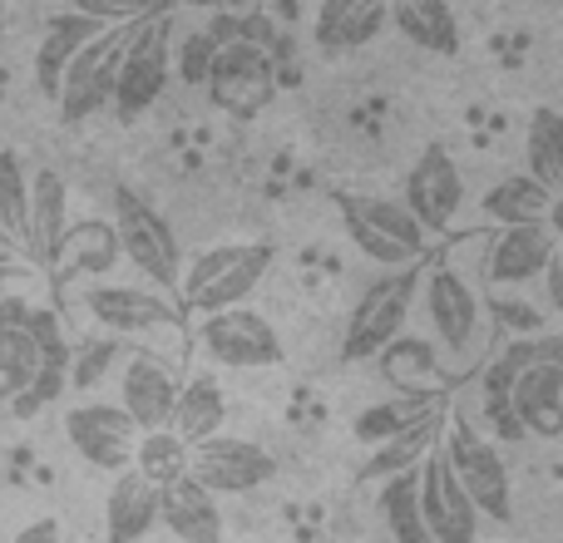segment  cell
Returning <instances> with one entry per match:
<instances>
[{
  "instance_id": "cell-40",
  "label": "cell",
  "mask_w": 563,
  "mask_h": 543,
  "mask_svg": "<svg viewBox=\"0 0 563 543\" xmlns=\"http://www.w3.org/2000/svg\"><path fill=\"white\" fill-rule=\"evenodd\" d=\"M544 297L554 307V317H563V247H554V257L544 267Z\"/></svg>"
},
{
  "instance_id": "cell-28",
  "label": "cell",
  "mask_w": 563,
  "mask_h": 543,
  "mask_svg": "<svg viewBox=\"0 0 563 543\" xmlns=\"http://www.w3.org/2000/svg\"><path fill=\"white\" fill-rule=\"evenodd\" d=\"M390 25L430 55H460V20L445 0H400L390 5Z\"/></svg>"
},
{
  "instance_id": "cell-22",
  "label": "cell",
  "mask_w": 563,
  "mask_h": 543,
  "mask_svg": "<svg viewBox=\"0 0 563 543\" xmlns=\"http://www.w3.org/2000/svg\"><path fill=\"white\" fill-rule=\"evenodd\" d=\"M450 415L455 410H435V415H426L420 425H410L406 435H396L390 445H380V450H371V459L361 465V479H396V475H410V469H420L430 455H435L440 445H445V430H450Z\"/></svg>"
},
{
  "instance_id": "cell-7",
  "label": "cell",
  "mask_w": 563,
  "mask_h": 543,
  "mask_svg": "<svg viewBox=\"0 0 563 543\" xmlns=\"http://www.w3.org/2000/svg\"><path fill=\"white\" fill-rule=\"evenodd\" d=\"M277 55L257 49L253 40H228V45H218V59L208 69L203 89L213 99V109H223V114L257 119L277 99Z\"/></svg>"
},
{
  "instance_id": "cell-35",
  "label": "cell",
  "mask_w": 563,
  "mask_h": 543,
  "mask_svg": "<svg viewBox=\"0 0 563 543\" xmlns=\"http://www.w3.org/2000/svg\"><path fill=\"white\" fill-rule=\"evenodd\" d=\"M0 233L30 243V178L15 154H0Z\"/></svg>"
},
{
  "instance_id": "cell-30",
  "label": "cell",
  "mask_w": 563,
  "mask_h": 543,
  "mask_svg": "<svg viewBox=\"0 0 563 543\" xmlns=\"http://www.w3.org/2000/svg\"><path fill=\"white\" fill-rule=\"evenodd\" d=\"M45 370H49V361H45V351H40L35 331L0 326V400H5V406H15Z\"/></svg>"
},
{
  "instance_id": "cell-38",
  "label": "cell",
  "mask_w": 563,
  "mask_h": 543,
  "mask_svg": "<svg viewBox=\"0 0 563 543\" xmlns=\"http://www.w3.org/2000/svg\"><path fill=\"white\" fill-rule=\"evenodd\" d=\"M59 386H65V366H49V370H45V376H40V380H35V386H30V390H25V396H20V400H15V410H20V415H35V410H40V406H49V400H55V396H59Z\"/></svg>"
},
{
  "instance_id": "cell-18",
  "label": "cell",
  "mask_w": 563,
  "mask_h": 543,
  "mask_svg": "<svg viewBox=\"0 0 563 543\" xmlns=\"http://www.w3.org/2000/svg\"><path fill=\"white\" fill-rule=\"evenodd\" d=\"M554 233L544 223L529 228H499L495 243L485 253V277L489 287H525V281H544V267L554 257Z\"/></svg>"
},
{
  "instance_id": "cell-44",
  "label": "cell",
  "mask_w": 563,
  "mask_h": 543,
  "mask_svg": "<svg viewBox=\"0 0 563 543\" xmlns=\"http://www.w3.org/2000/svg\"><path fill=\"white\" fill-rule=\"evenodd\" d=\"M544 228L554 233V243L563 247V193H554V203H549V218H544Z\"/></svg>"
},
{
  "instance_id": "cell-34",
  "label": "cell",
  "mask_w": 563,
  "mask_h": 543,
  "mask_svg": "<svg viewBox=\"0 0 563 543\" xmlns=\"http://www.w3.org/2000/svg\"><path fill=\"white\" fill-rule=\"evenodd\" d=\"M194 465V450L174 435V430H154V435H139L134 450V475H144L154 489H174L178 479H188Z\"/></svg>"
},
{
  "instance_id": "cell-17",
  "label": "cell",
  "mask_w": 563,
  "mask_h": 543,
  "mask_svg": "<svg viewBox=\"0 0 563 543\" xmlns=\"http://www.w3.org/2000/svg\"><path fill=\"white\" fill-rule=\"evenodd\" d=\"M420 509H426V529L435 543H475L479 539V509L455 479L445 450L420 465Z\"/></svg>"
},
{
  "instance_id": "cell-31",
  "label": "cell",
  "mask_w": 563,
  "mask_h": 543,
  "mask_svg": "<svg viewBox=\"0 0 563 543\" xmlns=\"http://www.w3.org/2000/svg\"><path fill=\"white\" fill-rule=\"evenodd\" d=\"M525 158H529L525 174L534 178L539 188H549V193H563V114H559V109L544 104V109H534V114H529Z\"/></svg>"
},
{
  "instance_id": "cell-26",
  "label": "cell",
  "mask_w": 563,
  "mask_h": 543,
  "mask_svg": "<svg viewBox=\"0 0 563 543\" xmlns=\"http://www.w3.org/2000/svg\"><path fill=\"white\" fill-rule=\"evenodd\" d=\"M223 420H228V400H223V390H218V380L213 376H188L184 390H178V406H174L168 430H174L188 450H198L213 435H223Z\"/></svg>"
},
{
  "instance_id": "cell-39",
  "label": "cell",
  "mask_w": 563,
  "mask_h": 543,
  "mask_svg": "<svg viewBox=\"0 0 563 543\" xmlns=\"http://www.w3.org/2000/svg\"><path fill=\"white\" fill-rule=\"evenodd\" d=\"M410 370H416V376H435V356H430V346H416V341H410L406 346V366H390V380H400V390H410Z\"/></svg>"
},
{
  "instance_id": "cell-5",
  "label": "cell",
  "mask_w": 563,
  "mask_h": 543,
  "mask_svg": "<svg viewBox=\"0 0 563 543\" xmlns=\"http://www.w3.org/2000/svg\"><path fill=\"white\" fill-rule=\"evenodd\" d=\"M114 237H119V253L148 281H158V287H178L184 281V253H178L174 223L134 188L114 193Z\"/></svg>"
},
{
  "instance_id": "cell-11",
  "label": "cell",
  "mask_w": 563,
  "mask_h": 543,
  "mask_svg": "<svg viewBox=\"0 0 563 543\" xmlns=\"http://www.w3.org/2000/svg\"><path fill=\"white\" fill-rule=\"evenodd\" d=\"M198 346H203L218 366H233V370H267V366H282V356H287L277 326L253 307L203 317L198 321Z\"/></svg>"
},
{
  "instance_id": "cell-42",
  "label": "cell",
  "mask_w": 563,
  "mask_h": 543,
  "mask_svg": "<svg viewBox=\"0 0 563 543\" xmlns=\"http://www.w3.org/2000/svg\"><path fill=\"white\" fill-rule=\"evenodd\" d=\"M495 311H505L509 326H519V331H539V311H534V307H525V301H519V307H509V301H495Z\"/></svg>"
},
{
  "instance_id": "cell-19",
  "label": "cell",
  "mask_w": 563,
  "mask_h": 543,
  "mask_svg": "<svg viewBox=\"0 0 563 543\" xmlns=\"http://www.w3.org/2000/svg\"><path fill=\"white\" fill-rule=\"evenodd\" d=\"M515 420L539 440H563V366L539 361V346L515 386Z\"/></svg>"
},
{
  "instance_id": "cell-46",
  "label": "cell",
  "mask_w": 563,
  "mask_h": 543,
  "mask_svg": "<svg viewBox=\"0 0 563 543\" xmlns=\"http://www.w3.org/2000/svg\"><path fill=\"white\" fill-rule=\"evenodd\" d=\"M0 543H5V534H0Z\"/></svg>"
},
{
  "instance_id": "cell-43",
  "label": "cell",
  "mask_w": 563,
  "mask_h": 543,
  "mask_svg": "<svg viewBox=\"0 0 563 543\" xmlns=\"http://www.w3.org/2000/svg\"><path fill=\"white\" fill-rule=\"evenodd\" d=\"M10 277H25V263H20L10 247H0V287H5Z\"/></svg>"
},
{
  "instance_id": "cell-1",
  "label": "cell",
  "mask_w": 563,
  "mask_h": 543,
  "mask_svg": "<svg viewBox=\"0 0 563 543\" xmlns=\"http://www.w3.org/2000/svg\"><path fill=\"white\" fill-rule=\"evenodd\" d=\"M273 247L267 243H228V247H208L194 263L184 267V307L198 317H218V311H238L247 307L263 277L273 272Z\"/></svg>"
},
{
  "instance_id": "cell-15",
  "label": "cell",
  "mask_w": 563,
  "mask_h": 543,
  "mask_svg": "<svg viewBox=\"0 0 563 543\" xmlns=\"http://www.w3.org/2000/svg\"><path fill=\"white\" fill-rule=\"evenodd\" d=\"M400 203L416 213V223L426 228L430 237L445 233V228L460 218V203H465V178H460L455 158H450L440 144H430L426 154L416 158V168L406 174V193H400Z\"/></svg>"
},
{
  "instance_id": "cell-24",
  "label": "cell",
  "mask_w": 563,
  "mask_h": 543,
  "mask_svg": "<svg viewBox=\"0 0 563 543\" xmlns=\"http://www.w3.org/2000/svg\"><path fill=\"white\" fill-rule=\"evenodd\" d=\"M386 25H390V5H380V0H327L311 30H317L321 49H361L371 40H380Z\"/></svg>"
},
{
  "instance_id": "cell-9",
  "label": "cell",
  "mask_w": 563,
  "mask_h": 543,
  "mask_svg": "<svg viewBox=\"0 0 563 543\" xmlns=\"http://www.w3.org/2000/svg\"><path fill=\"white\" fill-rule=\"evenodd\" d=\"M144 10H49L45 15V40H40L35 49V85L45 89L49 99H59V85H65L69 65H75V55L89 45V40H99L104 30L114 25H129V20H139Z\"/></svg>"
},
{
  "instance_id": "cell-29",
  "label": "cell",
  "mask_w": 563,
  "mask_h": 543,
  "mask_svg": "<svg viewBox=\"0 0 563 543\" xmlns=\"http://www.w3.org/2000/svg\"><path fill=\"white\" fill-rule=\"evenodd\" d=\"M549 203H554L549 188H539L529 174H509L479 198V213L499 228H529V223H544Z\"/></svg>"
},
{
  "instance_id": "cell-45",
  "label": "cell",
  "mask_w": 563,
  "mask_h": 543,
  "mask_svg": "<svg viewBox=\"0 0 563 543\" xmlns=\"http://www.w3.org/2000/svg\"><path fill=\"white\" fill-rule=\"evenodd\" d=\"M0 247H10V237H5V233H0Z\"/></svg>"
},
{
  "instance_id": "cell-10",
  "label": "cell",
  "mask_w": 563,
  "mask_h": 543,
  "mask_svg": "<svg viewBox=\"0 0 563 543\" xmlns=\"http://www.w3.org/2000/svg\"><path fill=\"white\" fill-rule=\"evenodd\" d=\"M129 30H134V20L129 25H114L104 30L99 40H89L85 49L75 55V65H69L65 85H59V119H65L69 129L85 124L89 114H95L99 104H114V85H119V59H124V45H129Z\"/></svg>"
},
{
  "instance_id": "cell-41",
  "label": "cell",
  "mask_w": 563,
  "mask_h": 543,
  "mask_svg": "<svg viewBox=\"0 0 563 543\" xmlns=\"http://www.w3.org/2000/svg\"><path fill=\"white\" fill-rule=\"evenodd\" d=\"M5 543H59V519H35V524H25L15 539H5Z\"/></svg>"
},
{
  "instance_id": "cell-36",
  "label": "cell",
  "mask_w": 563,
  "mask_h": 543,
  "mask_svg": "<svg viewBox=\"0 0 563 543\" xmlns=\"http://www.w3.org/2000/svg\"><path fill=\"white\" fill-rule=\"evenodd\" d=\"M124 361H129V351H124V341H119V336L85 341V346L69 356V380H75L79 390H95L99 376H104V370H119Z\"/></svg>"
},
{
  "instance_id": "cell-13",
  "label": "cell",
  "mask_w": 563,
  "mask_h": 543,
  "mask_svg": "<svg viewBox=\"0 0 563 543\" xmlns=\"http://www.w3.org/2000/svg\"><path fill=\"white\" fill-rule=\"evenodd\" d=\"M273 475H277V459L243 435H213L208 445L194 450V465H188V479H198L213 499L218 495H253V489H263Z\"/></svg>"
},
{
  "instance_id": "cell-27",
  "label": "cell",
  "mask_w": 563,
  "mask_h": 543,
  "mask_svg": "<svg viewBox=\"0 0 563 543\" xmlns=\"http://www.w3.org/2000/svg\"><path fill=\"white\" fill-rule=\"evenodd\" d=\"M119 237H114V223H104V218H85V223H75L65 233V243H59L55 253V267L59 277H104L109 267L119 263Z\"/></svg>"
},
{
  "instance_id": "cell-2",
  "label": "cell",
  "mask_w": 563,
  "mask_h": 543,
  "mask_svg": "<svg viewBox=\"0 0 563 543\" xmlns=\"http://www.w3.org/2000/svg\"><path fill=\"white\" fill-rule=\"evenodd\" d=\"M420 277L426 272L406 267V272H390V277H376L366 291L356 297L346 317V331H341V361H371V356H386L390 346L400 341L406 331V317L420 297Z\"/></svg>"
},
{
  "instance_id": "cell-25",
  "label": "cell",
  "mask_w": 563,
  "mask_h": 543,
  "mask_svg": "<svg viewBox=\"0 0 563 543\" xmlns=\"http://www.w3.org/2000/svg\"><path fill=\"white\" fill-rule=\"evenodd\" d=\"M178 543H223V509L198 479H178L174 489H164V519Z\"/></svg>"
},
{
  "instance_id": "cell-20",
  "label": "cell",
  "mask_w": 563,
  "mask_h": 543,
  "mask_svg": "<svg viewBox=\"0 0 563 543\" xmlns=\"http://www.w3.org/2000/svg\"><path fill=\"white\" fill-rule=\"evenodd\" d=\"M158 519H164V489H154L144 475L124 469V475L109 485V499H104V539L139 543L144 534H154Z\"/></svg>"
},
{
  "instance_id": "cell-14",
  "label": "cell",
  "mask_w": 563,
  "mask_h": 543,
  "mask_svg": "<svg viewBox=\"0 0 563 543\" xmlns=\"http://www.w3.org/2000/svg\"><path fill=\"white\" fill-rule=\"evenodd\" d=\"M178 390H184V380H178L174 366L158 361L154 351H129V361L119 366V410L139 425V435L168 430Z\"/></svg>"
},
{
  "instance_id": "cell-4",
  "label": "cell",
  "mask_w": 563,
  "mask_h": 543,
  "mask_svg": "<svg viewBox=\"0 0 563 543\" xmlns=\"http://www.w3.org/2000/svg\"><path fill=\"white\" fill-rule=\"evenodd\" d=\"M341 218H346V237L376 263L406 272L430 253V233L416 223L400 198L386 193H361V198H341Z\"/></svg>"
},
{
  "instance_id": "cell-23",
  "label": "cell",
  "mask_w": 563,
  "mask_h": 543,
  "mask_svg": "<svg viewBox=\"0 0 563 543\" xmlns=\"http://www.w3.org/2000/svg\"><path fill=\"white\" fill-rule=\"evenodd\" d=\"M69 233V188L65 178L55 174V168H40L35 178H30V253H35V263H55L59 243H65Z\"/></svg>"
},
{
  "instance_id": "cell-6",
  "label": "cell",
  "mask_w": 563,
  "mask_h": 543,
  "mask_svg": "<svg viewBox=\"0 0 563 543\" xmlns=\"http://www.w3.org/2000/svg\"><path fill=\"white\" fill-rule=\"evenodd\" d=\"M445 459L455 469V479L465 485V495L475 499L479 519H499L505 524L515 514V479H509V465L485 435H479L470 420L450 415V430H445Z\"/></svg>"
},
{
  "instance_id": "cell-8",
  "label": "cell",
  "mask_w": 563,
  "mask_h": 543,
  "mask_svg": "<svg viewBox=\"0 0 563 543\" xmlns=\"http://www.w3.org/2000/svg\"><path fill=\"white\" fill-rule=\"evenodd\" d=\"M420 297H426L430 331L440 336V346H445L450 356L470 361L479 346H485V301H479V291L470 287L460 267H450V263L426 267Z\"/></svg>"
},
{
  "instance_id": "cell-32",
  "label": "cell",
  "mask_w": 563,
  "mask_h": 543,
  "mask_svg": "<svg viewBox=\"0 0 563 543\" xmlns=\"http://www.w3.org/2000/svg\"><path fill=\"white\" fill-rule=\"evenodd\" d=\"M380 519L396 543H435L426 529V509H420V469L380 485Z\"/></svg>"
},
{
  "instance_id": "cell-21",
  "label": "cell",
  "mask_w": 563,
  "mask_h": 543,
  "mask_svg": "<svg viewBox=\"0 0 563 543\" xmlns=\"http://www.w3.org/2000/svg\"><path fill=\"white\" fill-rule=\"evenodd\" d=\"M445 406L450 400L440 396V390H400V396H386L371 410H361V415L351 420V435H356L361 445L380 450V445H390L396 435H406L410 425H420L426 415H435V410H445Z\"/></svg>"
},
{
  "instance_id": "cell-3",
  "label": "cell",
  "mask_w": 563,
  "mask_h": 543,
  "mask_svg": "<svg viewBox=\"0 0 563 543\" xmlns=\"http://www.w3.org/2000/svg\"><path fill=\"white\" fill-rule=\"evenodd\" d=\"M168 75H174V40H168V10H144L129 30L124 59H119V85H114V114L124 124L144 119L148 109L164 99Z\"/></svg>"
},
{
  "instance_id": "cell-12",
  "label": "cell",
  "mask_w": 563,
  "mask_h": 543,
  "mask_svg": "<svg viewBox=\"0 0 563 543\" xmlns=\"http://www.w3.org/2000/svg\"><path fill=\"white\" fill-rule=\"evenodd\" d=\"M65 440L85 465L95 469H134V450H139V425L119 410V400H85V406L65 410Z\"/></svg>"
},
{
  "instance_id": "cell-33",
  "label": "cell",
  "mask_w": 563,
  "mask_h": 543,
  "mask_svg": "<svg viewBox=\"0 0 563 543\" xmlns=\"http://www.w3.org/2000/svg\"><path fill=\"white\" fill-rule=\"evenodd\" d=\"M534 361V346H509L505 356H489V366L479 370V396H485V410L499 420L505 430L519 435V420H515V386L525 376V366Z\"/></svg>"
},
{
  "instance_id": "cell-37",
  "label": "cell",
  "mask_w": 563,
  "mask_h": 543,
  "mask_svg": "<svg viewBox=\"0 0 563 543\" xmlns=\"http://www.w3.org/2000/svg\"><path fill=\"white\" fill-rule=\"evenodd\" d=\"M213 59H218V35H213V30L188 35L184 40V55H178V75H184V85H208Z\"/></svg>"
},
{
  "instance_id": "cell-16",
  "label": "cell",
  "mask_w": 563,
  "mask_h": 543,
  "mask_svg": "<svg viewBox=\"0 0 563 543\" xmlns=\"http://www.w3.org/2000/svg\"><path fill=\"white\" fill-rule=\"evenodd\" d=\"M85 311L104 336H148L158 326H174L178 321V307L164 301L158 291L148 287H124V281H99V287L85 291Z\"/></svg>"
}]
</instances>
